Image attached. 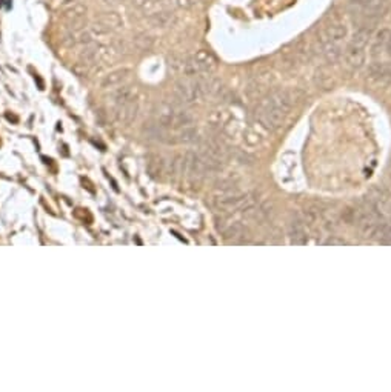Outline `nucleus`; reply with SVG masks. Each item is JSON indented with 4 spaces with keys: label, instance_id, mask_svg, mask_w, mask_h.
Instances as JSON below:
<instances>
[{
    "label": "nucleus",
    "instance_id": "f257e3e1",
    "mask_svg": "<svg viewBox=\"0 0 391 392\" xmlns=\"http://www.w3.org/2000/svg\"><path fill=\"white\" fill-rule=\"evenodd\" d=\"M294 105L293 92L276 91L263 99L256 109V117L270 131L279 130Z\"/></svg>",
    "mask_w": 391,
    "mask_h": 392
},
{
    "label": "nucleus",
    "instance_id": "f03ea898",
    "mask_svg": "<svg viewBox=\"0 0 391 392\" xmlns=\"http://www.w3.org/2000/svg\"><path fill=\"white\" fill-rule=\"evenodd\" d=\"M174 97L179 105H191L202 97V92L199 88L197 79L194 80H181L174 85Z\"/></svg>",
    "mask_w": 391,
    "mask_h": 392
},
{
    "label": "nucleus",
    "instance_id": "7ed1b4c3",
    "mask_svg": "<svg viewBox=\"0 0 391 392\" xmlns=\"http://www.w3.org/2000/svg\"><path fill=\"white\" fill-rule=\"evenodd\" d=\"M67 14L68 20V29L72 33H80L87 25V6L82 3H76L72 8H69Z\"/></svg>",
    "mask_w": 391,
    "mask_h": 392
},
{
    "label": "nucleus",
    "instance_id": "20e7f679",
    "mask_svg": "<svg viewBox=\"0 0 391 392\" xmlns=\"http://www.w3.org/2000/svg\"><path fill=\"white\" fill-rule=\"evenodd\" d=\"M137 112H139V103L136 99H133L114 107V119L123 125H128L136 120Z\"/></svg>",
    "mask_w": 391,
    "mask_h": 392
},
{
    "label": "nucleus",
    "instance_id": "39448f33",
    "mask_svg": "<svg viewBox=\"0 0 391 392\" xmlns=\"http://www.w3.org/2000/svg\"><path fill=\"white\" fill-rule=\"evenodd\" d=\"M288 237L293 245H306L308 241V234H306V229L303 221L298 217H294L290 225H288Z\"/></svg>",
    "mask_w": 391,
    "mask_h": 392
},
{
    "label": "nucleus",
    "instance_id": "423d86ee",
    "mask_svg": "<svg viewBox=\"0 0 391 392\" xmlns=\"http://www.w3.org/2000/svg\"><path fill=\"white\" fill-rule=\"evenodd\" d=\"M346 63L353 69H359L364 66L365 63V46H359L354 44H348L346 51H345Z\"/></svg>",
    "mask_w": 391,
    "mask_h": 392
},
{
    "label": "nucleus",
    "instance_id": "0eeeda50",
    "mask_svg": "<svg viewBox=\"0 0 391 392\" xmlns=\"http://www.w3.org/2000/svg\"><path fill=\"white\" fill-rule=\"evenodd\" d=\"M100 48L99 45H96L94 42H91V44L88 45H83V49L80 51V54H79V65L82 66H91L94 65V63L97 62L99 56H100Z\"/></svg>",
    "mask_w": 391,
    "mask_h": 392
},
{
    "label": "nucleus",
    "instance_id": "6e6552de",
    "mask_svg": "<svg viewBox=\"0 0 391 392\" xmlns=\"http://www.w3.org/2000/svg\"><path fill=\"white\" fill-rule=\"evenodd\" d=\"M131 71L128 68H122V69H115L113 72H110L108 76H105L102 80V88H115L120 87L122 83H125L128 80Z\"/></svg>",
    "mask_w": 391,
    "mask_h": 392
},
{
    "label": "nucleus",
    "instance_id": "1a4fd4ad",
    "mask_svg": "<svg viewBox=\"0 0 391 392\" xmlns=\"http://www.w3.org/2000/svg\"><path fill=\"white\" fill-rule=\"evenodd\" d=\"M174 19V13L171 9H161V11H156L146 17L148 23L153 28H165L168 26Z\"/></svg>",
    "mask_w": 391,
    "mask_h": 392
},
{
    "label": "nucleus",
    "instance_id": "9d476101",
    "mask_svg": "<svg viewBox=\"0 0 391 392\" xmlns=\"http://www.w3.org/2000/svg\"><path fill=\"white\" fill-rule=\"evenodd\" d=\"M369 76H371V79L377 83L391 82V66L387 65V63L376 62L369 66Z\"/></svg>",
    "mask_w": 391,
    "mask_h": 392
},
{
    "label": "nucleus",
    "instance_id": "9b49d317",
    "mask_svg": "<svg viewBox=\"0 0 391 392\" xmlns=\"http://www.w3.org/2000/svg\"><path fill=\"white\" fill-rule=\"evenodd\" d=\"M346 33L348 31L344 23H333L325 29L323 39L321 42H333V44H337L339 40L346 37Z\"/></svg>",
    "mask_w": 391,
    "mask_h": 392
},
{
    "label": "nucleus",
    "instance_id": "f8f14e48",
    "mask_svg": "<svg viewBox=\"0 0 391 392\" xmlns=\"http://www.w3.org/2000/svg\"><path fill=\"white\" fill-rule=\"evenodd\" d=\"M111 99H113L114 107H117V105L125 103V102H128V100H133V99H136V88H133V87H122L117 91L113 92Z\"/></svg>",
    "mask_w": 391,
    "mask_h": 392
},
{
    "label": "nucleus",
    "instance_id": "ddd939ff",
    "mask_svg": "<svg viewBox=\"0 0 391 392\" xmlns=\"http://www.w3.org/2000/svg\"><path fill=\"white\" fill-rule=\"evenodd\" d=\"M97 22L100 25H103L108 31H113V29H117L120 26L122 20H120L117 13H103L102 16H99Z\"/></svg>",
    "mask_w": 391,
    "mask_h": 392
},
{
    "label": "nucleus",
    "instance_id": "4468645a",
    "mask_svg": "<svg viewBox=\"0 0 391 392\" xmlns=\"http://www.w3.org/2000/svg\"><path fill=\"white\" fill-rule=\"evenodd\" d=\"M322 51H323V56L328 62H336L339 60L341 56H342V51L339 48L337 44H333V42H322Z\"/></svg>",
    "mask_w": 391,
    "mask_h": 392
},
{
    "label": "nucleus",
    "instance_id": "2eb2a0df",
    "mask_svg": "<svg viewBox=\"0 0 391 392\" xmlns=\"http://www.w3.org/2000/svg\"><path fill=\"white\" fill-rule=\"evenodd\" d=\"M373 239H376L380 243H390L391 245V223H382L380 221V225L374 231Z\"/></svg>",
    "mask_w": 391,
    "mask_h": 392
},
{
    "label": "nucleus",
    "instance_id": "dca6fc26",
    "mask_svg": "<svg viewBox=\"0 0 391 392\" xmlns=\"http://www.w3.org/2000/svg\"><path fill=\"white\" fill-rule=\"evenodd\" d=\"M133 44L137 49H140V51H148V49H151L153 45H154V39L151 36H148V34H139V36H136L133 39Z\"/></svg>",
    "mask_w": 391,
    "mask_h": 392
},
{
    "label": "nucleus",
    "instance_id": "f3484780",
    "mask_svg": "<svg viewBox=\"0 0 391 392\" xmlns=\"http://www.w3.org/2000/svg\"><path fill=\"white\" fill-rule=\"evenodd\" d=\"M163 171V162L159 157H150V162H148V173L153 177L161 175Z\"/></svg>",
    "mask_w": 391,
    "mask_h": 392
},
{
    "label": "nucleus",
    "instance_id": "a211bd4d",
    "mask_svg": "<svg viewBox=\"0 0 391 392\" xmlns=\"http://www.w3.org/2000/svg\"><path fill=\"white\" fill-rule=\"evenodd\" d=\"M130 3L137 9H146L148 5L153 3V0H130Z\"/></svg>",
    "mask_w": 391,
    "mask_h": 392
},
{
    "label": "nucleus",
    "instance_id": "6ab92c4d",
    "mask_svg": "<svg viewBox=\"0 0 391 392\" xmlns=\"http://www.w3.org/2000/svg\"><path fill=\"white\" fill-rule=\"evenodd\" d=\"M177 5L184 8V9H189V8H193L196 5V0H176Z\"/></svg>",
    "mask_w": 391,
    "mask_h": 392
},
{
    "label": "nucleus",
    "instance_id": "aec40b11",
    "mask_svg": "<svg viewBox=\"0 0 391 392\" xmlns=\"http://www.w3.org/2000/svg\"><path fill=\"white\" fill-rule=\"evenodd\" d=\"M326 243H328V245H344V240H334V239H330Z\"/></svg>",
    "mask_w": 391,
    "mask_h": 392
},
{
    "label": "nucleus",
    "instance_id": "412c9836",
    "mask_svg": "<svg viewBox=\"0 0 391 392\" xmlns=\"http://www.w3.org/2000/svg\"><path fill=\"white\" fill-rule=\"evenodd\" d=\"M122 2V0H103V3H107V5H119Z\"/></svg>",
    "mask_w": 391,
    "mask_h": 392
},
{
    "label": "nucleus",
    "instance_id": "4be33fe9",
    "mask_svg": "<svg viewBox=\"0 0 391 392\" xmlns=\"http://www.w3.org/2000/svg\"><path fill=\"white\" fill-rule=\"evenodd\" d=\"M387 209H388V214H390V217H391V202L387 203Z\"/></svg>",
    "mask_w": 391,
    "mask_h": 392
},
{
    "label": "nucleus",
    "instance_id": "5701e85b",
    "mask_svg": "<svg viewBox=\"0 0 391 392\" xmlns=\"http://www.w3.org/2000/svg\"><path fill=\"white\" fill-rule=\"evenodd\" d=\"M153 2H161V0H153Z\"/></svg>",
    "mask_w": 391,
    "mask_h": 392
}]
</instances>
